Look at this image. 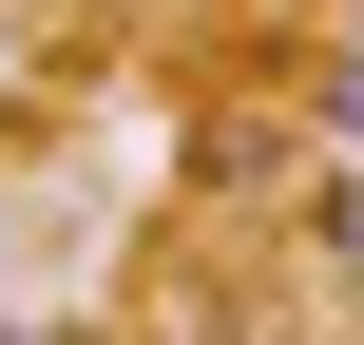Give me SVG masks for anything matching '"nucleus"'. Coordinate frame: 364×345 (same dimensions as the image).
<instances>
[{
	"label": "nucleus",
	"instance_id": "nucleus-2",
	"mask_svg": "<svg viewBox=\"0 0 364 345\" xmlns=\"http://www.w3.org/2000/svg\"><path fill=\"white\" fill-rule=\"evenodd\" d=\"M307 134H326V154H364V38H346V58H307Z\"/></svg>",
	"mask_w": 364,
	"mask_h": 345
},
{
	"label": "nucleus",
	"instance_id": "nucleus-1",
	"mask_svg": "<svg viewBox=\"0 0 364 345\" xmlns=\"http://www.w3.org/2000/svg\"><path fill=\"white\" fill-rule=\"evenodd\" d=\"M307 250H326V288L364 307V154H326V192H307Z\"/></svg>",
	"mask_w": 364,
	"mask_h": 345
}]
</instances>
